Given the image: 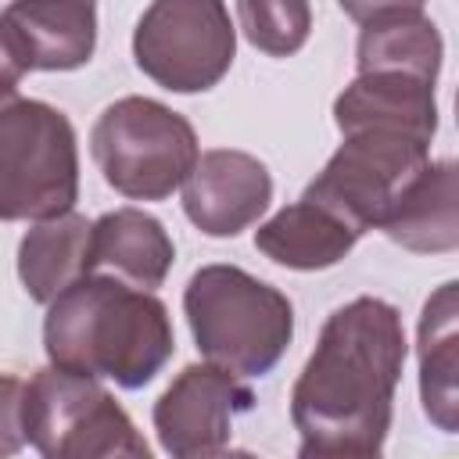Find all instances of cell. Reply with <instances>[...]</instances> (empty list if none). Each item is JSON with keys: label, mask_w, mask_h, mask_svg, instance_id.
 Segmentation results:
<instances>
[{"label": "cell", "mask_w": 459, "mask_h": 459, "mask_svg": "<svg viewBox=\"0 0 459 459\" xmlns=\"http://www.w3.org/2000/svg\"><path fill=\"white\" fill-rule=\"evenodd\" d=\"M0 18L29 72H72L93 57L97 0H11Z\"/></svg>", "instance_id": "cell-12"}, {"label": "cell", "mask_w": 459, "mask_h": 459, "mask_svg": "<svg viewBox=\"0 0 459 459\" xmlns=\"http://www.w3.org/2000/svg\"><path fill=\"white\" fill-rule=\"evenodd\" d=\"M43 348L50 366L104 377L126 391L151 384L176 351L172 319L154 290L86 273L47 301Z\"/></svg>", "instance_id": "cell-2"}, {"label": "cell", "mask_w": 459, "mask_h": 459, "mask_svg": "<svg viewBox=\"0 0 459 459\" xmlns=\"http://www.w3.org/2000/svg\"><path fill=\"white\" fill-rule=\"evenodd\" d=\"M459 283H441L420 316V402L427 420L455 434L459 427V391H455V369H459Z\"/></svg>", "instance_id": "cell-15"}, {"label": "cell", "mask_w": 459, "mask_h": 459, "mask_svg": "<svg viewBox=\"0 0 459 459\" xmlns=\"http://www.w3.org/2000/svg\"><path fill=\"white\" fill-rule=\"evenodd\" d=\"M90 151L104 183L129 201L172 197L201 154L194 126L151 97L108 104L93 122Z\"/></svg>", "instance_id": "cell-4"}, {"label": "cell", "mask_w": 459, "mask_h": 459, "mask_svg": "<svg viewBox=\"0 0 459 459\" xmlns=\"http://www.w3.org/2000/svg\"><path fill=\"white\" fill-rule=\"evenodd\" d=\"M333 122L341 136L377 129L430 143L437 133L434 82L398 72H359L355 82L333 100Z\"/></svg>", "instance_id": "cell-11"}, {"label": "cell", "mask_w": 459, "mask_h": 459, "mask_svg": "<svg viewBox=\"0 0 459 459\" xmlns=\"http://www.w3.org/2000/svg\"><path fill=\"white\" fill-rule=\"evenodd\" d=\"M441 54V32L423 11H394L362 22L355 65L359 72H398L423 82H437Z\"/></svg>", "instance_id": "cell-18"}, {"label": "cell", "mask_w": 459, "mask_h": 459, "mask_svg": "<svg viewBox=\"0 0 459 459\" xmlns=\"http://www.w3.org/2000/svg\"><path fill=\"white\" fill-rule=\"evenodd\" d=\"M405 355V326L394 305L355 298L330 312L290 391L298 452L305 459L380 455Z\"/></svg>", "instance_id": "cell-1"}, {"label": "cell", "mask_w": 459, "mask_h": 459, "mask_svg": "<svg viewBox=\"0 0 459 459\" xmlns=\"http://www.w3.org/2000/svg\"><path fill=\"white\" fill-rule=\"evenodd\" d=\"M197 351L237 377H265L294 337V305L273 283L237 269L204 265L183 290Z\"/></svg>", "instance_id": "cell-3"}, {"label": "cell", "mask_w": 459, "mask_h": 459, "mask_svg": "<svg viewBox=\"0 0 459 459\" xmlns=\"http://www.w3.org/2000/svg\"><path fill=\"white\" fill-rule=\"evenodd\" d=\"M341 11L351 18V22H369V18H380V14H394V11H423L427 0H337Z\"/></svg>", "instance_id": "cell-22"}, {"label": "cell", "mask_w": 459, "mask_h": 459, "mask_svg": "<svg viewBox=\"0 0 459 459\" xmlns=\"http://www.w3.org/2000/svg\"><path fill=\"white\" fill-rule=\"evenodd\" d=\"M380 230L405 251L445 255L459 247V183L455 161H427L398 194Z\"/></svg>", "instance_id": "cell-14"}, {"label": "cell", "mask_w": 459, "mask_h": 459, "mask_svg": "<svg viewBox=\"0 0 459 459\" xmlns=\"http://www.w3.org/2000/svg\"><path fill=\"white\" fill-rule=\"evenodd\" d=\"M25 441L47 459H147L151 448L133 427L129 412L115 402L97 377L68 373L57 366L25 380L22 398Z\"/></svg>", "instance_id": "cell-6"}, {"label": "cell", "mask_w": 459, "mask_h": 459, "mask_svg": "<svg viewBox=\"0 0 459 459\" xmlns=\"http://www.w3.org/2000/svg\"><path fill=\"white\" fill-rule=\"evenodd\" d=\"M25 72H29L25 54H22L18 39L11 36V29L0 18V108H7L18 97V82H22Z\"/></svg>", "instance_id": "cell-21"}, {"label": "cell", "mask_w": 459, "mask_h": 459, "mask_svg": "<svg viewBox=\"0 0 459 459\" xmlns=\"http://www.w3.org/2000/svg\"><path fill=\"white\" fill-rule=\"evenodd\" d=\"M237 18L244 39L269 57L298 54L312 32L308 0H237Z\"/></svg>", "instance_id": "cell-19"}, {"label": "cell", "mask_w": 459, "mask_h": 459, "mask_svg": "<svg viewBox=\"0 0 459 459\" xmlns=\"http://www.w3.org/2000/svg\"><path fill=\"white\" fill-rule=\"evenodd\" d=\"M176 262L165 226L140 208H115L90 226V273L158 290Z\"/></svg>", "instance_id": "cell-13"}, {"label": "cell", "mask_w": 459, "mask_h": 459, "mask_svg": "<svg viewBox=\"0 0 459 459\" xmlns=\"http://www.w3.org/2000/svg\"><path fill=\"white\" fill-rule=\"evenodd\" d=\"M79 197V147L65 111L14 97L0 108V219L39 222L72 212Z\"/></svg>", "instance_id": "cell-5"}, {"label": "cell", "mask_w": 459, "mask_h": 459, "mask_svg": "<svg viewBox=\"0 0 459 459\" xmlns=\"http://www.w3.org/2000/svg\"><path fill=\"white\" fill-rule=\"evenodd\" d=\"M269 201L273 176L247 151H204L183 179V212L208 237H237L265 215Z\"/></svg>", "instance_id": "cell-10"}, {"label": "cell", "mask_w": 459, "mask_h": 459, "mask_svg": "<svg viewBox=\"0 0 459 459\" xmlns=\"http://www.w3.org/2000/svg\"><path fill=\"white\" fill-rule=\"evenodd\" d=\"M22 398H25V380L14 373H0V455H14L25 445Z\"/></svg>", "instance_id": "cell-20"}, {"label": "cell", "mask_w": 459, "mask_h": 459, "mask_svg": "<svg viewBox=\"0 0 459 459\" xmlns=\"http://www.w3.org/2000/svg\"><path fill=\"white\" fill-rule=\"evenodd\" d=\"M355 240L359 233L351 226H344L333 212H326L308 197H298L294 204L280 208L269 222L255 230V247L269 262L301 273L337 265L355 247Z\"/></svg>", "instance_id": "cell-16"}, {"label": "cell", "mask_w": 459, "mask_h": 459, "mask_svg": "<svg viewBox=\"0 0 459 459\" xmlns=\"http://www.w3.org/2000/svg\"><path fill=\"white\" fill-rule=\"evenodd\" d=\"M430 161V143L398 133H348L301 197L333 212L359 237L384 222L398 194Z\"/></svg>", "instance_id": "cell-8"}, {"label": "cell", "mask_w": 459, "mask_h": 459, "mask_svg": "<svg viewBox=\"0 0 459 459\" xmlns=\"http://www.w3.org/2000/svg\"><path fill=\"white\" fill-rule=\"evenodd\" d=\"M90 219L65 212L39 219L18 244V276L32 301L47 305L90 273Z\"/></svg>", "instance_id": "cell-17"}, {"label": "cell", "mask_w": 459, "mask_h": 459, "mask_svg": "<svg viewBox=\"0 0 459 459\" xmlns=\"http://www.w3.org/2000/svg\"><path fill=\"white\" fill-rule=\"evenodd\" d=\"M251 405L255 394L237 373L215 362H194L154 402V430L176 459L219 455L230 448L233 420Z\"/></svg>", "instance_id": "cell-9"}, {"label": "cell", "mask_w": 459, "mask_h": 459, "mask_svg": "<svg viewBox=\"0 0 459 459\" xmlns=\"http://www.w3.org/2000/svg\"><path fill=\"white\" fill-rule=\"evenodd\" d=\"M136 68L172 90L204 93L237 57V29L222 0H151L133 32Z\"/></svg>", "instance_id": "cell-7"}]
</instances>
